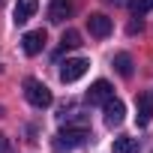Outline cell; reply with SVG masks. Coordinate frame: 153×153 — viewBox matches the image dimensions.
Wrapping results in <instances>:
<instances>
[{"label":"cell","mask_w":153,"mask_h":153,"mask_svg":"<svg viewBox=\"0 0 153 153\" xmlns=\"http://www.w3.org/2000/svg\"><path fill=\"white\" fill-rule=\"evenodd\" d=\"M87 135H90V132H87V126H66L63 132H57V135H54V141H51V144H54V150H57V153H63V150H75V147H81V144L87 141Z\"/></svg>","instance_id":"cell-1"},{"label":"cell","mask_w":153,"mask_h":153,"mask_svg":"<svg viewBox=\"0 0 153 153\" xmlns=\"http://www.w3.org/2000/svg\"><path fill=\"white\" fill-rule=\"evenodd\" d=\"M24 99H27L33 108H48V105L54 102L51 90H48L42 81H36V78H27V81H24Z\"/></svg>","instance_id":"cell-2"},{"label":"cell","mask_w":153,"mask_h":153,"mask_svg":"<svg viewBox=\"0 0 153 153\" xmlns=\"http://www.w3.org/2000/svg\"><path fill=\"white\" fill-rule=\"evenodd\" d=\"M87 66H90V60H84V57H69L66 63H60V81L63 84L78 81L81 75L87 72Z\"/></svg>","instance_id":"cell-3"},{"label":"cell","mask_w":153,"mask_h":153,"mask_svg":"<svg viewBox=\"0 0 153 153\" xmlns=\"http://www.w3.org/2000/svg\"><path fill=\"white\" fill-rule=\"evenodd\" d=\"M111 96H114V90H111V84H108L105 78L93 81V84H90V90H87V102H90V105H105Z\"/></svg>","instance_id":"cell-4"},{"label":"cell","mask_w":153,"mask_h":153,"mask_svg":"<svg viewBox=\"0 0 153 153\" xmlns=\"http://www.w3.org/2000/svg\"><path fill=\"white\" fill-rule=\"evenodd\" d=\"M87 30H90V36L105 39V36L111 33V18H108L105 12H93V15L87 18Z\"/></svg>","instance_id":"cell-5"},{"label":"cell","mask_w":153,"mask_h":153,"mask_svg":"<svg viewBox=\"0 0 153 153\" xmlns=\"http://www.w3.org/2000/svg\"><path fill=\"white\" fill-rule=\"evenodd\" d=\"M45 30H30V33H24V39H21V48H24V54L27 57H36L42 48H45Z\"/></svg>","instance_id":"cell-6"},{"label":"cell","mask_w":153,"mask_h":153,"mask_svg":"<svg viewBox=\"0 0 153 153\" xmlns=\"http://www.w3.org/2000/svg\"><path fill=\"white\" fill-rule=\"evenodd\" d=\"M72 15V0H51L48 3V21L51 24H63Z\"/></svg>","instance_id":"cell-7"},{"label":"cell","mask_w":153,"mask_h":153,"mask_svg":"<svg viewBox=\"0 0 153 153\" xmlns=\"http://www.w3.org/2000/svg\"><path fill=\"white\" fill-rule=\"evenodd\" d=\"M102 108H105V123H108V126H120V123H123V117H126V105H123L120 99L111 96Z\"/></svg>","instance_id":"cell-8"},{"label":"cell","mask_w":153,"mask_h":153,"mask_svg":"<svg viewBox=\"0 0 153 153\" xmlns=\"http://www.w3.org/2000/svg\"><path fill=\"white\" fill-rule=\"evenodd\" d=\"M36 9H39V0H18V3H15V12H12V21H15V24H27Z\"/></svg>","instance_id":"cell-9"},{"label":"cell","mask_w":153,"mask_h":153,"mask_svg":"<svg viewBox=\"0 0 153 153\" xmlns=\"http://www.w3.org/2000/svg\"><path fill=\"white\" fill-rule=\"evenodd\" d=\"M135 105H138V126H147L150 123V114H153V99L147 93H141L135 99Z\"/></svg>","instance_id":"cell-10"},{"label":"cell","mask_w":153,"mask_h":153,"mask_svg":"<svg viewBox=\"0 0 153 153\" xmlns=\"http://www.w3.org/2000/svg\"><path fill=\"white\" fill-rule=\"evenodd\" d=\"M114 69H117V75H123V78H129V75H132V57H129L126 51L114 54Z\"/></svg>","instance_id":"cell-11"},{"label":"cell","mask_w":153,"mask_h":153,"mask_svg":"<svg viewBox=\"0 0 153 153\" xmlns=\"http://www.w3.org/2000/svg\"><path fill=\"white\" fill-rule=\"evenodd\" d=\"M114 153H138V138H129V135L114 138Z\"/></svg>","instance_id":"cell-12"},{"label":"cell","mask_w":153,"mask_h":153,"mask_svg":"<svg viewBox=\"0 0 153 153\" xmlns=\"http://www.w3.org/2000/svg\"><path fill=\"white\" fill-rule=\"evenodd\" d=\"M153 9V0H129V12L135 15V18H141V15H147Z\"/></svg>","instance_id":"cell-13"},{"label":"cell","mask_w":153,"mask_h":153,"mask_svg":"<svg viewBox=\"0 0 153 153\" xmlns=\"http://www.w3.org/2000/svg\"><path fill=\"white\" fill-rule=\"evenodd\" d=\"M81 45V33L78 30H66L63 36H60V48L66 51V48H78Z\"/></svg>","instance_id":"cell-14"},{"label":"cell","mask_w":153,"mask_h":153,"mask_svg":"<svg viewBox=\"0 0 153 153\" xmlns=\"http://www.w3.org/2000/svg\"><path fill=\"white\" fill-rule=\"evenodd\" d=\"M3 150H6V135L0 132V153H3Z\"/></svg>","instance_id":"cell-15"},{"label":"cell","mask_w":153,"mask_h":153,"mask_svg":"<svg viewBox=\"0 0 153 153\" xmlns=\"http://www.w3.org/2000/svg\"><path fill=\"white\" fill-rule=\"evenodd\" d=\"M108 3H120V0H108Z\"/></svg>","instance_id":"cell-16"},{"label":"cell","mask_w":153,"mask_h":153,"mask_svg":"<svg viewBox=\"0 0 153 153\" xmlns=\"http://www.w3.org/2000/svg\"><path fill=\"white\" fill-rule=\"evenodd\" d=\"M0 114H3V108H0Z\"/></svg>","instance_id":"cell-17"}]
</instances>
